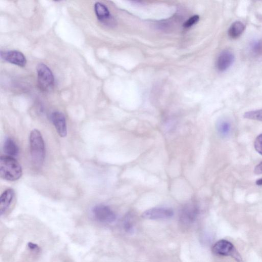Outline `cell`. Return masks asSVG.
I'll list each match as a JSON object with an SVG mask.
<instances>
[{
    "instance_id": "obj_5",
    "label": "cell",
    "mask_w": 262,
    "mask_h": 262,
    "mask_svg": "<svg viewBox=\"0 0 262 262\" xmlns=\"http://www.w3.org/2000/svg\"><path fill=\"white\" fill-rule=\"evenodd\" d=\"M92 212L94 218L102 223H111L114 222L116 218L114 212L105 205L100 204L94 206Z\"/></svg>"
},
{
    "instance_id": "obj_16",
    "label": "cell",
    "mask_w": 262,
    "mask_h": 262,
    "mask_svg": "<svg viewBox=\"0 0 262 262\" xmlns=\"http://www.w3.org/2000/svg\"><path fill=\"white\" fill-rule=\"evenodd\" d=\"M244 117L248 120L262 122V110H257L245 112Z\"/></svg>"
},
{
    "instance_id": "obj_6",
    "label": "cell",
    "mask_w": 262,
    "mask_h": 262,
    "mask_svg": "<svg viewBox=\"0 0 262 262\" xmlns=\"http://www.w3.org/2000/svg\"><path fill=\"white\" fill-rule=\"evenodd\" d=\"M174 215L173 210L169 208L155 207L145 211L142 217L149 220H161L169 219Z\"/></svg>"
},
{
    "instance_id": "obj_19",
    "label": "cell",
    "mask_w": 262,
    "mask_h": 262,
    "mask_svg": "<svg viewBox=\"0 0 262 262\" xmlns=\"http://www.w3.org/2000/svg\"><path fill=\"white\" fill-rule=\"evenodd\" d=\"M255 151L262 155V134L259 135L255 139L254 143Z\"/></svg>"
},
{
    "instance_id": "obj_15",
    "label": "cell",
    "mask_w": 262,
    "mask_h": 262,
    "mask_svg": "<svg viewBox=\"0 0 262 262\" xmlns=\"http://www.w3.org/2000/svg\"><path fill=\"white\" fill-rule=\"evenodd\" d=\"M217 130L219 133L222 136H227L231 131V125L226 121H221L217 125Z\"/></svg>"
},
{
    "instance_id": "obj_21",
    "label": "cell",
    "mask_w": 262,
    "mask_h": 262,
    "mask_svg": "<svg viewBox=\"0 0 262 262\" xmlns=\"http://www.w3.org/2000/svg\"><path fill=\"white\" fill-rule=\"evenodd\" d=\"M29 247L31 250H38L39 249V246L33 243H29Z\"/></svg>"
},
{
    "instance_id": "obj_9",
    "label": "cell",
    "mask_w": 262,
    "mask_h": 262,
    "mask_svg": "<svg viewBox=\"0 0 262 262\" xmlns=\"http://www.w3.org/2000/svg\"><path fill=\"white\" fill-rule=\"evenodd\" d=\"M52 121L59 135L65 137L67 135V127L65 115L60 112H54L51 116Z\"/></svg>"
},
{
    "instance_id": "obj_12",
    "label": "cell",
    "mask_w": 262,
    "mask_h": 262,
    "mask_svg": "<svg viewBox=\"0 0 262 262\" xmlns=\"http://www.w3.org/2000/svg\"><path fill=\"white\" fill-rule=\"evenodd\" d=\"M245 27L240 21L233 23L228 29V35L230 38L236 39L239 38L244 32Z\"/></svg>"
},
{
    "instance_id": "obj_14",
    "label": "cell",
    "mask_w": 262,
    "mask_h": 262,
    "mask_svg": "<svg viewBox=\"0 0 262 262\" xmlns=\"http://www.w3.org/2000/svg\"><path fill=\"white\" fill-rule=\"evenodd\" d=\"M4 151L7 156L15 158L19 153V149L15 141L12 138H8L4 144Z\"/></svg>"
},
{
    "instance_id": "obj_20",
    "label": "cell",
    "mask_w": 262,
    "mask_h": 262,
    "mask_svg": "<svg viewBox=\"0 0 262 262\" xmlns=\"http://www.w3.org/2000/svg\"><path fill=\"white\" fill-rule=\"evenodd\" d=\"M254 173L256 175L262 174V161L255 166Z\"/></svg>"
},
{
    "instance_id": "obj_18",
    "label": "cell",
    "mask_w": 262,
    "mask_h": 262,
    "mask_svg": "<svg viewBox=\"0 0 262 262\" xmlns=\"http://www.w3.org/2000/svg\"><path fill=\"white\" fill-rule=\"evenodd\" d=\"M199 20V16L197 15L194 16L191 18H190L184 23L183 27L186 29L191 28L195 25Z\"/></svg>"
},
{
    "instance_id": "obj_3",
    "label": "cell",
    "mask_w": 262,
    "mask_h": 262,
    "mask_svg": "<svg viewBox=\"0 0 262 262\" xmlns=\"http://www.w3.org/2000/svg\"><path fill=\"white\" fill-rule=\"evenodd\" d=\"M38 85L41 90L50 91L55 85V78L51 69L44 64L37 68Z\"/></svg>"
},
{
    "instance_id": "obj_13",
    "label": "cell",
    "mask_w": 262,
    "mask_h": 262,
    "mask_svg": "<svg viewBox=\"0 0 262 262\" xmlns=\"http://www.w3.org/2000/svg\"><path fill=\"white\" fill-rule=\"evenodd\" d=\"M94 11L98 19L100 21H106L110 18V14L108 9L100 3H97L95 4Z\"/></svg>"
},
{
    "instance_id": "obj_8",
    "label": "cell",
    "mask_w": 262,
    "mask_h": 262,
    "mask_svg": "<svg viewBox=\"0 0 262 262\" xmlns=\"http://www.w3.org/2000/svg\"><path fill=\"white\" fill-rule=\"evenodd\" d=\"M198 213V208L194 204H188L182 209L181 221L184 224H190L194 222Z\"/></svg>"
},
{
    "instance_id": "obj_17",
    "label": "cell",
    "mask_w": 262,
    "mask_h": 262,
    "mask_svg": "<svg viewBox=\"0 0 262 262\" xmlns=\"http://www.w3.org/2000/svg\"><path fill=\"white\" fill-rule=\"evenodd\" d=\"M251 51L254 55L262 57V40L253 42L251 45Z\"/></svg>"
},
{
    "instance_id": "obj_10",
    "label": "cell",
    "mask_w": 262,
    "mask_h": 262,
    "mask_svg": "<svg viewBox=\"0 0 262 262\" xmlns=\"http://www.w3.org/2000/svg\"><path fill=\"white\" fill-rule=\"evenodd\" d=\"M234 57L232 53L229 51H224L218 57L216 67L221 72L227 70L233 64Z\"/></svg>"
},
{
    "instance_id": "obj_1",
    "label": "cell",
    "mask_w": 262,
    "mask_h": 262,
    "mask_svg": "<svg viewBox=\"0 0 262 262\" xmlns=\"http://www.w3.org/2000/svg\"><path fill=\"white\" fill-rule=\"evenodd\" d=\"M22 174L21 166L15 158L7 155L0 157V177L8 181H15Z\"/></svg>"
},
{
    "instance_id": "obj_7",
    "label": "cell",
    "mask_w": 262,
    "mask_h": 262,
    "mask_svg": "<svg viewBox=\"0 0 262 262\" xmlns=\"http://www.w3.org/2000/svg\"><path fill=\"white\" fill-rule=\"evenodd\" d=\"M0 56L4 61L20 67H25L27 63L26 57L18 51H2Z\"/></svg>"
},
{
    "instance_id": "obj_22",
    "label": "cell",
    "mask_w": 262,
    "mask_h": 262,
    "mask_svg": "<svg viewBox=\"0 0 262 262\" xmlns=\"http://www.w3.org/2000/svg\"><path fill=\"white\" fill-rule=\"evenodd\" d=\"M256 184L258 186H262V178L258 179L256 181Z\"/></svg>"
},
{
    "instance_id": "obj_2",
    "label": "cell",
    "mask_w": 262,
    "mask_h": 262,
    "mask_svg": "<svg viewBox=\"0 0 262 262\" xmlns=\"http://www.w3.org/2000/svg\"><path fill=\"white\" fill-rule=\"evenodd\" d=\"M31 154L32 161L37 167L42 166L45 158V146L41 132L35 129L30 137Z\"/></svg>"
},
{
    "instance_id": "obj_11",
    "label": "cell",
    "mask_w": 262,
    "mask_h": 262,
    "mask_svg": "<svg viewBox=\"0 0 262 262\" xmlns=\"http://www.w3.org/2000/svg\"><path fill=\"white\" fill-rule=\"evenodd\" d=\"M15 193L12 188L7 189L0 198V214L3 216L10 207L15 198Z\"/></svg>"
},
{
    "instance_id": "obj_4",
    "label": "cell",
    "mask_w": 262,
    "mask_h": 262,
    "mask_svg": "<svg viewBox=\"0 0 262 262\" xmlns=\"http://www.w3.org/2000/svg\"><path fill=\"white\" fill-rule=\"evenodd\" d=\"M214 253L222 256H231L238 262H242L241 256L236 251L233 245L229 241L221 240L216 242L212 247Z\"/></svg>"
}]
</instances>
